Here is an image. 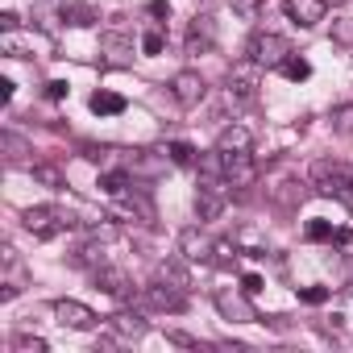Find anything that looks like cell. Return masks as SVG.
<instances>
[{"mask_svg":"<svg viewBox=\"0 0 353 353\" xmlns=\"http://www.w3.org/2000/svg\"><path fill=\"white\" fill-rule=\"evenodd\" d=\"M50 345L42 341V336H34V332H17L13 336V353H46Z\"/></svg>","mask_w":353,"mask_h":353,"instance_id":"obj_21","label":"cell"},{"mask_svg":"<svg viewBox=\"0 0 353 353\" xmlns=\"http://www.w3.org/2000/svg\"><path fill=\"white\" fill-rule=\"evenodd\" d=\"M0 141H5V150H9V162H13V166H21V154H26V145H21L13 133H5Z\"/></svg>","mask_w":353,"mask_h":353,"instance_id":"obj_28","label":"cell"},{"mask_svg":"<svg viewBox=\"0 0 353 353\" xmlns=\"http://www.w3.org/2000/svg\"><path fill=\"white\" fill-rule=\"evenodd\" d=\"M283 9H287V17H291L299 30H312V26L324 21L328 0H283Z\"/></svg>","mask_w":353,"mask_h":353,"instance_id":"obj_10","label":"cell"},{"mask_svg":"<svg viewBox=\"0 0 353 353\" xmlns=\"http://www.w3.org/2000/svg\"><path fill=\"white\" fill-rule=\"evenodd\" d=\"M150 13L154 17H170V5H166V0H150Z\"/></svg>","mask_w":353,"mask_h":353,"instance_id":"obj_33","label":"cell"},{"mask_svg":"<svg viewBox=\"0 0 353 353\" xmlns=\"http://www.w3.org/2000/svg\"><path fill=\"white\" fill-rule=\"evenodd\" d=\"M245 54H250L262 71H274V67H283V63L291 59V42H287V38H279V34H254Z\"/></svg>","mask_w":353,"mask_h":353,"instance_id":"obj_3","label":"cell"},{"mask_svg":"<svg viewBox=\"0 0 353 353\" xmlns=\"http://www.w3.org/2000/svg\"><path fill=\"white\" fill-rule=\"evenodd\" d=\"M0 54H9V59H42V54H50V42L38 38V34L5 30L0 34Z\"/></svg>","mask_w":353,"mask_h":353,"instance_id":"obj_6","label":"cell"},{"mask_svg":"<svg viewBox=\"0 0 353 353\" xmlns=\"http://www.w3.org/2000/svg\"><path fill=\"white\" fill-rule=\"evenodd\" d=\"M100 50L108 54L112 67H125L133 59V38L129 34H100Z\"/></svg>","mask_w":353,"mask_h":353,"instance_id":"obj_16","label":"cell"},{"mask_svg":"<svg viewBox=\"0 0 353 353\" xmlns=\"http://www.w3.org/2000/svg\"><path fill=\"white\" fill-rule=\"evenodd\" d=\"M212 42H216V26H212V17H196L192 30H188V54H208Z\"/></svg>","mask_w":353,"mask_h":353,"instance_id":"obj_15","label":"cell"},{"mask_svg":"<svg viewBox=\"0 0 353 353\" xmlns=\"http://www.w3.org/2000/svg\"><path fill=\"white\" fill-rule=\"evenodd\" d=\"M221 166H225L229 188H245V183H254V174H258L254 154H221Z\"/></svg>","mask_w":353,"mask_h":353,"instance_id":"obj_11","label":"cell"},{"mask_svg":"<svg viewBox=\"0 0 353 353\" xmlns=\"http://www.w3.org/2000/svg\"><path fill=\"white\" fill-rule=\"evenodd\" d=\"M21 225H26V229H30L38 241H50V237L67 233V229L75 225V216H71L67 208H26Z\"/></svg>","mask_w":353,"mask_h":353,"instance_id":"obj_2","label":"cell"},{"mask_svg":"<svg viewBox=\"0 0 353 353\" xmlns=\"http://www.w3.org/2000/svg\"><path fill=\"white\" fill-rule=\"evenodd\" d=\"M88 104H92L96 117H117V112H125V96H117V92H96Z\"/></svg>","mask_w":353,"mask_h":353,"instance_id":"obj_17","label":"cell"},{"mask_svg":"<svg viewBox=\"0 0 353 353\" xmlns=\"http://www.w3.org/2000/svg\"><path fill=\"white\" fill-rule=\"evenodd\" d=\"M30 174H34L38 183H46V188H63V174H59L54 166H42V162H38V166H30Z\"/></svg>","mask_w":353,"mask_h":353,"instance_id":"obj_25","label":"cell"},{"mask_svg":"<svg viewBox=\"0 0 353 353\" xmlns=\"http://www.w3.org/2000/svg\"><path fill=\"white\" fill-rule=\"evenodd\" d=\"M332 237H336V229H332L328 221H320V216H316V221L307 225V241H332Z\"/></svg>","mask_w":353,"mask_h":353,"instance_id":"obj_26","label":"cell"},{"mask_svg":"<svg viewBox=\"0 0 353 353\" xmlns=\"http://www.w3.org/2000/svg\"><path fill=\"white\" fill-rule=\"evenodd\" d=\"M141 303H150V307H158V312H183L188 307V295H183V287H162V279L154 283V287H145L141 291Z\"/></svg>","mask_w":353,"mask_h":353,"instance_id":"obj_8","label":"cell"},{"mask_svg":"<svg viewBox=\"0 0 353 353\" xmlns=\"http://www.w3.org/2000/svg\"><path fill=\"white\" fill-rule=\"evenodd\" d=\"M0 100H5V104L13 100V79H0Z\"/></svg>","mask_w":353,"mask_h":353,"instance_id":"obj_34","label":"cell"},{"mask_svg":"<svg viewBox=\"0 0 353 353\" xmlns=\"http://www.w3.org/2000/svg\"><path fill=\"white\" fill-rule=\"evenodd\" d=\"M216 307H221L225 320H237V324H254L258 320V312L245 303V295H233V291H216Z\"/></svg>","mask_w":353,"mask_h":353,"instance_id":"obj_13","label":"cell"},{"mask_svg":"<svg viewBox=\"0 0 353 353\" xmlns=\"http://www.w3.org/2000/svg\"><path fill=\"white\" fill-rule=\"evenodd\" d=\"M332 241H336V245H349V241H353V229H336V237H332Z\"/></svg>","mask_w":353,"mask_h":353,"instance_id":"obj_35","label":"cell"},{"mask_svg":"<svg viewBox=\"0 0 353 353\" xmlns=\"http://www.w3.org/2000/svg\"><path fill=\"white\" fill-rule=\"evenodd\" d=\"M332 42L353 46V17H332Z\"/></svg>","mask_w":353,"mask_h":353,"instance_id":"obj_24","label":"cell"},{"mask_svg":"<svg viewBox=\"0 0 353 353\" xmlns=\"http://www.w3.org/2000/svg\"><path fill=\"white\" fill-rule=\"evenodd\" d=\"M299 299H303V303H324V299H328V291H324V287H303V291H299Z\"/></svg>","mask_w":353,"mask_h":353,"instance_id":"obj_30","label":"cell"},{"mask_svg":"<svg viewBox=\"0 0 353 353\" xmlns=\"http://www.w3.org/2000/svg\"><path fill=\"white\" fill-rule=\"evenodd\" d=\"M170 96L179 100L183 108H196L204 100V75L200 71H179V75L170 79Z\"/></svg>","mask_w":353,"mask_h":353,"instance_id":"obj_9","label":"cell"},{"mask_svg":"<svg viewBox=\"0 0 353 353\" xmlns=\"http://www.w3.org/2000/svg\"><path fill=\"white\" fill-rule=\"evenodd\" d=\"M229 204V179H221V174H204L200 183V196H196V212L200 221H216Z\"/></svg>","mask_w":353,"mask_h":353,"instance_id":"obj_4","label":"cell"},{"mask_svg":"<svg viewBox=\"0 0 353 353\" xmlns=\"http://www.w3.org/2000/svg\"><path fill=\"white\" fill-rule=\"evenodd\" d=\"M216 150L221 154H254V133L245 125H229V129H221Z\"/></svg>","mask_w":353,"mask_h":353,"instance_id":"obj_14","label":"cell"},{"mask_svg":"<svg viewBox=\"0 0 353 353\" xmlns=\"http://www.w3.org/2000/svg\"><path fill=\"white\" fill-rule=\"evenodd\" d=\"M112 328H117V336H141V332H145V320L121 312V316H112Z\"/></svg>","mask_w":353,"mask_h":353,"instance_id":"obj_19","label":"cell"},{"mask_svg":"<svg viewBox=\"0 0 353 353\" xmlns=\"http://www.w3.org/2000/svg\"><path fill=\"white\" fill-rule=\"evenodd\" d=\"M258 79H262V67H258L254 59L237 63V67L229 71V100H233V104H254V100H258Z\"/></svg>","mask_w":353,"mask_h":353,"instance_id":"obj_5","label":"cell"},{"mask_svg":"<svg viewBox=\"0 0 353 353\" xmlns=\"http://www.w3.org/2000/svg\"><path fill=\"white\" fill-rule=\"evenodd\" d=\"M158 279H162V283H174V287H188V270H183L179 262H162V266H158Z\"/></svg>","mask_w":353,"mask_h":353,"instance_id":"obj_23","label":"cell"},{"mask_svg":"<svg viewBox=\"0 0 353 353\" xmlns=\"http://www.w3.org/2000/svg\"><path fill=\"white\" fill-rule=\"evenodd\" d=\"M183 250H188V258H208V250H216V245L196 241V233H183Z\"/></svg>","mask_w":353,"mask_h":353,"instance_id":"obj_27","label":"cell"},{"mask_svg":"<svg viewBox=\"0 0 353 353\" xmlns=\"http://www.w3.org/2000/svg\"><path fill=\"white\" fill-rule=\"evenodd\" d=\"M162 46H166V38H162L158 30H150V34L141 38V50H145V54H162Z\"/></svg>","mask_w":353,"mask_h":353,"instance_id":"obj_29","label":"cell"},{"mask_svg":"<svg viewBox=\"0 0 353 353\" xmlns=\"http://www.w3.org/2000/svg\"><path fill=\"white\" fill-rule=\"evenodd\" d=\"M46 96H50V100H63V96H67V83H63V79L46 83Z\"/></svg>","mask_w":353,"mask_h":353,"instance_id":"obj_32","label":"cell"},{"mask_svg":"<svg viewBox=\"0 0 353 353\" xmlns=\"http://www.w3.org/2000/svg\"><path fill=\"white\" fill-rule=\"evenodd\" d=\"M166 154H170V162H174V166H192V162H196V150H192L188 141H170V145H166Z\"/></svg>","mask_w":353,"mask_h":353,"instance_id":"obj_22","label":"cell"},{"mask_svg":"<svg viewBox=\"0 0 353 353\" xmlns=\"http://www.w3.org/2000/svg\"><path fill=\"white\" fill-rule=\"evenodd\" d=\"M96 287L112 299H133V287H129L125 270H117V266H96Z\"/></svg>","mask_w":353,"mask_h":353,"instance_id":"obj_12","label":"cell"},{"mask_svg":"<svg viewBox=\"0 0 353 353\" xmlns=\"http://www.w3.org/2000/svg\"><path fill=\"white\" fill-rule=\"evenodd\" d=\"M241 291H245V295H258V291H262V279H258V274H245V279H241Z\"/></svg>","mask_w":353,"mask_h":353,"instance_id":"obj_31","label":"cell"},{"mask_svg":"<svg viewBox=\"0 0 353 353\" xmlns=\"http://www.w3.org/2000/svg\"><path fill=\"white\" fill-rule=\"evenodd\" d=\"M54 320H59L63 328H71V332L96 328V312H92L88 303H79V299H59V303H54Z\"/></svg>","mask_w":353,"mask_h":353,"instance_id":"obj_7","label":"cell"},{"mask_svg":"<svg viewBox=\"0 0 353 353\" xmlns=\"http://www.w3.org/2000/svg\"><path fill=\"white\" fill-rule=\"evenodd\" d=\"M312 188H316L320 196H332V200L353 204V166L341 162V158H320V162H312Z\"/></svg>","mask_w":353,"mask_h":353,"instance_id":"obj_1","label":"cell"},{"mask_svg":"<svg viewBox=\"0 0 353 353\" xmlns=\"http://www.w3.org/2000/svg\"><path fill=\"white\" fill-rule=\"evenodd\" d=\"M279 71H283L287 79H295V83H303V79L312 75V63H307V59H299V54H291V59H287V63H283Z\"/></svg>","mask_w":353,"mask_h":353,"instance_id":"obj_20","label":"cell"},{"mask_svg":"<svg viewBox=\"0 0 353 353\" xmlns=\"http://www.w3.org/2000/svg\"><path fill=\"white\" fill-rule=\"evenodd\" d=\"M59 17H63L67 26H92V21H96V9H92V5H63Z\"/></svg>","mask_w":353,"mask_h":353,"instance_id":"obj_18","label":"cell"}]
</instances>
